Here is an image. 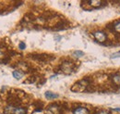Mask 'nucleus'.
<instances>
[{"mask_svg":"<svg viewBox=\"0 0 120 114\" xmlns=\"http://www.w3.org/2000/svg\"><path fill=\"white\" fill-rule=\"evenodd\" d=\"M5 114H26V110L23 108H18L14 106H8L5 109Z\"/></svg>","mask_w":120,"mask_h":114,"instance_id":"obj_1","label":"nucleus"},{"mask_svg":"<svg viewBox=\"0 0 120 114\" xmlns=\"http://www.w3.org/2000/svg\"><path fill=\"white\" fill-rule=\"evenodd\" d=\"M87 86H88V81L81 80V81H79L78 83H76L75 85L71 87V90L73 92H82L85 90Z\"/></svg>","mask_w":120,"mask_h":114,"instance_id":"obj_2","label":"nucleus"},{"mask_svg":"<svg viewBox=\"0 0 120 114\" xmlns=\"http://www.w3.org/2000/svg\"><path fill=\"white\" fill-rule=\"evenodd\" d=\"M61 70L63 71L64 73L66 74H70L72 71H73V65L71 62H68V61H65L62 66H61Z\"/></svg>","mask_w":120,"mask_h":114,"instance_id":"obj_3","label":"nucleus"},{"mask_svg":"<svg viewBox=\"0 0 120 114\" xmlns=\"http://www.w3.org/2000/svg\"><path fill=\"white\" fill-rule=\"evenodd\" d=\"M93 36H94V38H95L98 42H101V43L105 42V40H106V35H105V33L104 32H101V31L95 32L94 34H93Z\"/></svg>","mask_w":120,"mask_h":114,"instance_id":"obj_4","label":"nucleus"},{"mask_svg":"<svg viewBox=\"0 0 120 114\" xmlns=\"http://www.w3.org/2000/svg\"><path fill=\"white\" fill-rule=\"evenodd\" d=\"M58 112H59V108L56 105H52L47 109L45 114H58Z\"/></svg>","mask_w":120,"mask_h":114,"instance_id":"obj_5","label":"nucleus"},{"mask_svg":"<svg viewBox=\"0 0 120 114\" xmlns=\"http://www.w3.org/2000/svg\"><path fill=\"white\" fill-rule=\"evenodd\" d=\"M45 98H48V99H56V98H58V95H57V94L53 93V92H51V91H46L45 93Z\"/></svg>","mask_w":120,"mask_h":114,"instance_id":"obj_6","label":"nucleus"},{"mask_svg":"<svg viewBox=\"0 0 120 114\" xmlns=\"http://www.w3.org/2000/svg\"><path fill=\"white\" fill-rule=\"evenodd\" d=\"M73 114H89V110L86 108L80 107V108H77L74 110Z\"/></svg>","mask_w":120,"mask_h":114,"instance_id":"obj_7","label":"nucleus"},{"mask_svg":"<svg viewBox=\"0 0 120 114\" xmlns=\"http://www.w3.org/2000/svg\"><path fill=\"white\" fill-rule=\"evenodd\" d=\"M12 74H13V77L17 80H19V79H21L23 77V72L20 71H14Z\"/></svg>","mask_w":120,"mask_h":114,"instance_id":"obj_8","label":"nucleus"},{"mask_svg":"<svg viewBox=\"0 0 120 114\" xmlns=\"http://www.w3.org/2000/svg\"><path fill=\"white\" fill-rule=\"evenodd\" d=\"M112 81L115 85L116 86H120V75L119 74H116V75H114L113 78H112Z\"/></svg>","mask_w":120,"mask_h":114,"instance_id":"obj_9","label":"nucleus"},{"mask_svg":"<svg viewBox=\"0 0 120 114\" xmlns=\"http://www.w3.org/2000/svg\"><path fill=\"white\" fill-rule=\"evenodd\" d=\"M114 30H115L116 33H120V20L119 21H116V22L114 24Z\"/></svg>","mask_w":120,"mask_h":114,"instance_id":"obj_10","label":"nucleus"},{"mask_svg":"<svg viewBox=\"0 0 120 114\" xmlns=\"http://www.w3.org/2000/svg\"><path fill=\"white\" fill-rule=\"evenodd\" d=\"M89 4H90L91 6H95V7H98L99 5H101V1H89L88 2Z\"/></svg>","mask_w":120,"mask_h":114,"instance_id":"obj_11","label":"nucleus"},{"mask_svg":"<svg viewBox=\"0 0 120 114\" xmlns=\"http://www.w3.org/2000/svg\"><path fill=\"white\" fill-rule=\"evenodd\" d=\"M110 57H111L112 59H115V58H118V57H120V51H117V52L112 54Z\"/></svg>","mask_w":120,"mask_h":114,"instance_id":"obj_12","label":"nucleus"},{"mask_svg":"<svg viewBox=\"0 0 120 114\" xmlns=\"http://www.w3.org/2000/svg\"><path fill=\"white\" fill-rule=\"evenodd\" d=\"M74 56L75 57H82V56H84V53L82 52V51H75L74 52Z\"/></svg>","mask_w":120,"mask_h":114,"instance_id":"obj_13","label":"nucleus"},{"mask_svg":"<svg viewBox=\"0 0 120 114\" xmlns=\"http://www.w3.org/2000/svg\"><path fill=\"white\" fill-rule=\"evenodd\" d=\"M19 49L23 50V49L26 48V45L23 43V42H21V43H19Z\"/></svg>","mask_w":120,"mask_h":114,"instance_id":"obj_14","label":"nucleus"},{"mask_svg":"<svg viewBox=\"0 0 120 114\" xmlns=\"http://www.w3.org/2000/svg\"><path fill=\"white\" fill-rule=\"evenodd\" d=\"M98 114H108V112H106L105 110H101L98 112Z\"/></svg>","mask_w":120,"mask_h":114,"instance_id":"obj_15","label":"nucleus"},{"mask_svg":"<svg viewBox=\"0 0 120 114\" xmlns=\"http://www.w3.org/2000/svg\"><path fill=\"white\" fill-rule=\"evenodd\" d=\"M2 55H3V54H2V52H1V51H0V57H1V56H2Z\"/></svg>","mask_w":120,"mask_h":114,"instance_id":"obj_16","label":"nucleus"}]
</instances>
